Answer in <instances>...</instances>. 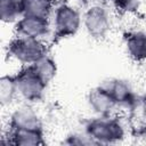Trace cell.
<instances>
[{
    "instance_id": "cell-1",
    "label": "cell",
    "mask_w": 146,
    "mask_h": 146,
    "mask_svg": "<svg viewBox=\"0 0 146 146\" xmlns=\"http://www.w3.org/2000/svg\"><path fill=\"white\" fill-rule=\"evenodd\" d=\"M87 133L95 143L110 144L120 141L124 136V130L115 120L95 119L87 125Z\"/></svg>"
},
{
    "instance_id": "cell-2",
    "label": "cell",
    "mask_w": 146,
    "mask_h": 146,
    "mask_svg": "<svg viewBox=\"0 0 146 146\" xmlns=\"http://www.w3.org/2000/svg\"><path fill=\"white\" fill-rule=\"evenodd\" d=\"M10 55L22 64L32 65L46 55L43 44L39 39L18 36L9 47Z\"/></svg>"
},
{
    "instance_id": "cell-3",
    "label": "cell",
    "mask_w": 146,
    "mask_h": 146,
    "mask_svg": "<svg viewBox=\"0 0 146 146\" xmlns=\"http://www.w3.org/2000/svg\"><path fill=\"white\" fill-rule=\"evenodd\" d=\"M17 94H19L26 100H38L41 98L46 83L36 75V73L29 66L26 70L21 72L16 78Z\"/></svg>"
},
{
    "instance_id": "cell-4",
    "label": "cell",
    "mask_w": 146,
    "mask_h": 146,
    "mask_svg": "<svg viewBox=\"0 0 146 146\" xmlns=\"http://www.w3.org/2000/svg\"><path fill=\"white\" fill-rule=\"evenodd\" d=\"M81 18L79 13L70 6H60L55 11V31L58 36H68L74 34L80 27Z\"/></svg>"
},
{
    "instance_id": "cell-5",
    "label": "cell",
    "mask_w": 146,
    "mask_h": 146,
    "mask_svg": "<svg viewBox=\"0 0 146 146\" xmlns=\"http://www.w3.org/2000/svg\"><path fill=\"white\" fill-rule=\"evenodd\" d=\"M84 26L92 38H104L110 30V19L106 11L100 7L90 8L84 15Z\"/></svg>"
},
{
    "instance_id": "cell-6",
    "label": "cell",
    "mask_w": 146,
    "mask_h": 146,
    "mask_svg": "<svg viewBox=\"0 0 146 146\" xmlns=\"http://www.w3.org/2000/svg\"><path fill=\"white\" fill-rule=\"evenodd\" d=\"M16 27H17V32L19 36L39 39L47 33L49 25H48L47 18L23 16L18 21Z\"/></svg>"
},
{
    "instance_id": "cell-7",
    "label": "cell",
    "mask_w": 146,
    "mask_h": 146,
    "mask_svg": "<svg viewBox=\"0 0 146 146\" xmlns=\"http://www.w3.org/2000/svg\"><path fill=\"white\" fill-rule=\"evenodd\" d=\"M88 102L90 107L94 110V112L100 115L108 114L115 107V105H117L114 98L111 96V94L102 86L90 90L88 96Z\"/></svg>"
},
{
    "instance_id": "cell-8",
    "label": "cell",
    "mask_w": 146,
    "mask_h": 146,
    "mask_svg": "<svg viewBox=\"0 0 146 146\" xmlns=\"http://www.w3.org/2000/svg\"><path fill=\"white\" fill-rule=\"evenodd\" d=\"M11 125H13V129H39L41 130L40 120L36 113L29 107H22L13 114Z\"/></svg>"
},
{
    "instance_id": "cell-9",
    "label": "cell",
    "mask_w": 146,
    "mask_h": 146,
    "mask_svg": "<svg viewBox=\"0 0 146 146\" xmlns=\"http://www.w3.org/2000/svg\"><path fill=\"white\" fill-rule=\"evenodd\" d=\"M125 46L128 54L132 59L137 62L146 59V33L135 32L129 34L125 41Z\"/></svg>"
},
{
    "instance_id": "cell-10",
    "label": "cell",
    "mask_w": 146,
    "mask_h": 146,
    "mask_svg": "<svg viewBox=\"0 0 146 146\" xmlns=\"http://www.w3.org/2000/svg\"><path fill=\"white\" fill-rule=\"evenodd\" d=\"M22 15L47 18L51 10V0H21Z\"/></svg>"
},
{
    "instance_id": "cell-11",
    "label": "cell",
    "mask_w": 146,
    "mask_h": 146,
    "mask_svg": "<svg viewBox=\"0 0 146 146\" xmlns=\"http://www.w3.org/2000/svg\"><path fill=\"white\" fill-rule=\"evenodd\" d=\"M14 145H41L42 133L39 129H13L11 141Z\"/></svg>"
},
{
    "instance_id": "cell-12",
    "label": "cell",
    "mask_w": 146,
    "mask_h": 146,
    "mask_svg": "<svg viewBox=\"0 0 146 146\" xmlns=\"http://www.w3.org/2000/svg\"><path fill=\"white\" fill-rule=\"evenodd\" d=\"M114 98L116 104H124L131 99V90L128 83L121 80H108L100 84Z\"/></svg>"
},
{
    "instance_id": "cell-13",
    "label": "cell",
    "mask_w": 146,
    "mask_h": 146,
    "mask_svg": "<svg viewBox=\"0 0 146 146\" xmlns=\"http://www.w3.org/2000/svg\"><path fill=\"white\" fill-rule=\"evenodd\" d=\"M30 66L46 84L49 81H51L52 78L56 75V64L51 58H49L46 55Z\"/></svg>"
},
{
    "instance_id": "cell-14",
    "label": "cell",
    "mask_w": 146,
    "mask_h": 146,
    "mask_svg": "<svg viewBox=\"0 0 146 146\" xmlns=\"http://www.w3.org/2000/svg\"><path fill=\"white\" fill-rule=\"evenodd\" d=\"M22 15L21 0H0V18L5 23L15 22Z\"/></svg>"
},
{
    "instance_id": "cell-15",
    "label": "cell",
    "mask_w": 146,
    "mask_h": 146,
    "mask_svg": "<svg viewBox=\"0 0 146 146\" xmlns=\"http://www.w3.org/2000/svg\"><path fill=\"white\" fill-rule=\"evenodd\" d=\"M17 94L15 78L5 75L0 80V102L2 105H8L13 102Z\"/></svg>"
},
{
    "instance_id": "cell-16",
    "label": "cell",
    "mask_w": 146,
    "mask_h": 146,
    "mask_svg": "<svg viewBox=\"0 0 146 146\" xmlns=\"http://www.w3.org/2000/svg\"><path fill=\"white\" fill-rule=\"evenodd\" d=\"M112 1L121 9H131L136 5L137 0H112Z\"/></svg>"
}]
</instances>
